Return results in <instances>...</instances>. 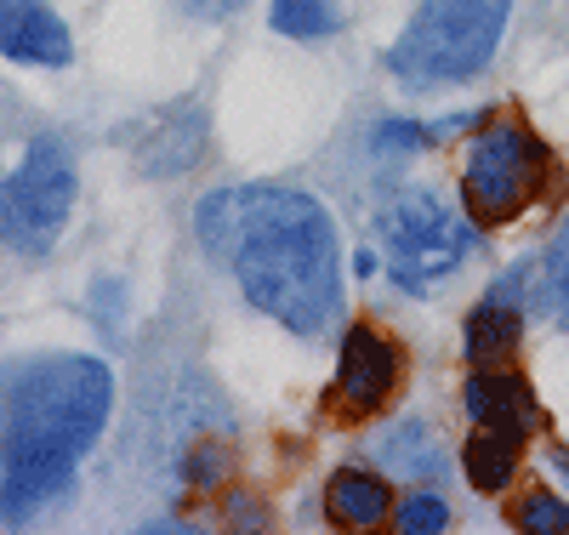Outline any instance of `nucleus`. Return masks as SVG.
<instances>
[{"mask_svg":"<svg viewBox=\"0 0 569 535\" xmlns=\"http://www.w3.org/2000/svg\"><path fill=\"white\" fill-rule=\"evenodd\" d=\"M200 246L228 262L246 303L279 319L291 336H325L342 314V246L330 211L302 188H211L200 211Z\"/></svg>","mask_w":569,"mask_h":535,"instance_id":"obj_1","label":"nucleus"},{"mask_svg":"<svg viewBox=\"0 0 569 535\" xmlns=\"http://www.w3.org/2000/svg\"><path fill=\"white\" fill-rule=\"evenodd\" d=\"M114 405L103 359L46 354L0 370V518L29 524L52 507Z\"/></svg>","mask_w":569,"mask_h":535,"instance_id":"obj_2","label":"nucleus"},{"mask_svg":"<svg viewBox=\"0 0 569 535\" xmlns=\"http://www.w3.org/2000/svg\"><path fill=\"white\" fill-rule=\"evenodd\" d=\"M512 18V0H421L405 34L388 46V75L405 91H445L479 80Z\"/></svg>","mask_w":569,"mask_h":535,"instance_id":"obj_3","label":"nucleus"},{"mask_svg":"<svg viewBox=\"0 0 569 535\" xmlns=\"http://www.w3.org/2000/svg\"><path fill=\"white\" fill-rule=\"evenodd\" d=\"M376 239L388 251L393 285L410 297H427L433 279H450L472 251H479V222L461 217L445 194L433 188H405L376 217Z\"/></svg>","mask_w":569,"mask_h":535,"instance_id":"obj_4","label":"nucleus"},{"mask_svg":"<svg viewBox=\"0 0 569 535\" xmlns=\"http://www.w3.org/2000/svg\"><path fill=\"white\" fill-rule=\"evenodd\" d=\"M552 177V155L547 142L518 126V120H485L479 137L467 142L461 160V200L467 217L479 228H501L525 211L530 200H541V188Z\"/></svg>","mask_w":569,"mask_h":535,"instance_id":"obj_5","label":"nucleus"},{"mask_svg":"<svg viewBox=\"0 0 569 535\" xmlns=\"http://www.w3.org/2000/svg\"><path fill=\"white\" fill-rule=\"evenodd\" d=\"M74 206V160L63 137H34L23 160L0 177V246L18 257H52Z\"/></svg>","mask_w":569,"mask_h":535,"instance_id":"obj_6","label":"nucleus"},{"mask_svg":"<svg viewBox=\"0 0 569 535\" xmlns=\"http://www.w3.org/2000/svg\"><path fill=\"white\" fill-rule=\"evenodd\" d=\"M393 387H399V354H393V343L376 325H348L330 405H337L342 416H376V410L388 405Z\"/></svg>","mask_w":569,"mask_h":535,"instance_id":"obj_7","label":"nucleus"},{"mask_svg":"<svg viewBox=\"0 0 569 535\" xmlns=\"http://www.w3.org/2000/svg\"><path fill=\"white\" fill-rule=\"evenodd\" d=\"M131 149H137V166L149 177H182L206 160V109L194 103H177V109H160L142 126H131Z\"/></svg>","mask_w":569,"mask_h":535,"instance_id":"obj_8","label":"nucleus"},{"mask_svg":"<svg viewBox=\"0 0 569 535\" xmlns=\"http://www.w3.org/2000/svg\"><path fill=\"white\" fill-rule=\"evenodd\" d=\"M461 405L479 427H501L512 439H530L541 427V405L530 394V382L507 365H472V376L461 387Z\"/></svg>","mask_w":569,"mask_h":535,"instance_id":"obj_9","label":"nucleus"},{"mask_svg":"<svg viewBox=\"0 0 569 535\" xmlns=\"http://www.w3.org/2000/svg\"><path fill=\"white\" fill-rule=\"evenodd\" d=\"M0 52L12 63L63 69L74 58V40L52 12V0H0Z\"/></svg>","mask_w":569,"mask_h":535,"instance_id":"obj_10","label":"nucleus"},{"mask_svg":"<svg viewBox=\"0 0 569 535\" xmlns=\"http://www.w3.org/2000/svg\"><path fill=\"white\" fill-rule=\"evenodd\" d=\"M325 513H330V524H342V529L393 524V484L382 473L342 467V473H330V484H325Z\"/></svg>","mask_w":569,"mask_h":535,"instance_id":"obj_11","label":"nucleus"},{"mask_svg":"<svg viewBox=\"0 0 569 535\" xmlns=\"http://www.w3.org/2000/svg\"><path fill=\"white\" fill-rule=\"evenodd\" d=\"M376 462H382V473H399L410 484H433L445 478V445H439V433L427 427V422H393L382 439H376Z\"/></svg>","mask_w":569,"mask_h":535,"instance_id":"obj_12","label":"nucleus"},{"mask_svg":"<svg viewBox=\"0 0 569 535\" xmlns=\"http://www.w3.org/2000/svg\"><path fill=\"white\" fill-rule=\"evenodd\" d=\"M518 336H525V308L485 297L479 308H472L467 330H461V354H467V365H507Z\"/></svg>","mask_w":569,"mask_h":535,"instance_id":"obj_13","label":"nucleus"},{"mask_svg":"<svg viewBox=\"0 0 569 535\" xmlns=\"http://www.w3.org/2000/svg\"><path fill=\"white\" fill-rule=\"evenodd\" d=\"M518 456H525V439H512L501 427H479L461 450V467H467V484L479 496H501L507 484L518 478Z\"/></svg>","mask_w":569,"mask_h":535,"instance_id":"obj_14","label":"nucleus"},{"mask_svg":"<svg viewBox=\"0 0 569 535\" xmlns=\"http://www.w3.org/2000/svg\"><path fill=\"white\" fill-rule=\"evenodd\" d=\"M268 23L291 40H325L342 29V12H337V0H273Z\"/></svg>","mask_w":569,"mask_h":535,"instance_id":"obj_15","label":"nucleus"},{"mask_svg":"<svg viewBox=\"0 0 569 535\" xmlns=\"http://www.w3.org/2000/svg\"><path fill=\"white\" fill-rule=\"evenodd\" d=\"M541 279H547V314L569 330V217L558 222L552 246H547V257H541Z\"/></svg>","mask_w":569,"mask_h":535,"instance_id":"obj_16","label":"nucleus"},{"mask_svg":"<svg viewBox=\"0 0 569 535\" xmlns=\"http://www.w3.org/2000/svg\"><path fill=\"white\" fill-rule=\"evenodd\" d=\"M512 524L530 535H569V502H558L552 491H530L512 507Z\"/></svg>","mask_w":569,"mask_h":535,"instance_id":"obj_17","label":"nucleus"},{"mask_svg":"<svg viewBox=\"0 0 569 535\" xmlns=\"http://www.w3.org/2000/svg\"><path fill=\"white\" fill-rule=\"evenodd\" d=\"M393 524H399V535H439V529H450V502L433 491H416L399 502Z\"/></svg>","mask_w":569,"mask_h":535,"instance_id":"obj_18","label":"nucleus"},{"mask_svg":"<svg viewBox=\"0 0 569 535\" xmlns=\"http://www.w3.org/2000/svg\"><path fill=\"white\" fill-rule=\"evenodd\" d=\"M421 149H433L427 142V126H416V120H382L370 131V155H382V160H405V155H421Z\"/></svg>","mask_w":569,"mask_h":535,"instance_id":"obj_19","label":"nucleus"},{"mask_svg":"<svg viewBox=\"0 0 569 535\" xmlns=\"http://www.w3.org/2000/svg\"><path fill=\"white\" fill-rule=\"evenodd\" d=\"M228 467H233V462H228V450H222L217 439H206L200 450H188V462H182V478L194 484V491H217V484L228 478Z\"/></svg>","mask_w":569,"mask_h":535,"instance_id":"obj_20","label":"nucleus"},{"mask_svg":"<svg viewBox=\"0 0 569 535\" xmlns=\"http://www.w3.org/2000/svg\"><path fill=\"white\" fill-rule=\"evenodd\" d=\"M177 7H182L188 18H206V23H217V18H228V12H240L246 0H177Z\"/></svg>","mask_w":569,"mask_h":535,"instance_id":"obj_21","label":"nucleus"},{"mask_svg":"<svg viewBox=\"0 0 569 535\" xmlns=\"http://www.w3.org/2000/svg\"><path fill=\"white\" fill-rule=\"evenodd\" d=\"M547 467H552V473L569 484V450H552V456H547Z\"/></svg>","mask_w":569,"mask_h":535,"instance_id":"obj_22","label":"nucleus"}]
</instances>
